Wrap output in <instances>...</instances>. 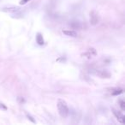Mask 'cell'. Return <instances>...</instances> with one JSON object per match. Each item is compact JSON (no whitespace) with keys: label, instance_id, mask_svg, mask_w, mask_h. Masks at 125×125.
<instances>
[{"label":"cell","instance_id":"1","mask_svg":"<svg viewBox=\"0 0 125 125\" xmlns=\"http://www.w3.org/2000/svg\"><path fill=\"white\" fill-rule=\"evenodd\" d=\"M57 110H58L59 115L62 117H67L70 113V110H69L68 104L62 99H58L57 100Z\"/></svg>","mask_w":125,"mask_h":125},{"label":"cell","instance_id":"2","mask_svg":"<svg viewBox=\"0 0 125 125\" xmlns=\"http://www.w3.org/2000/svg\"><path fill=\"white\" fill-rule=\"evenodd\" d=\"M92 73L103 79H104V78L109 79V78H111V73L105 70H94L92 71Z\"/></svg>","mask_w":125,"mask_h":125},{"label":"cell","instance_id":"3","mask_svg":"<svg viewBox=\"0 0 125 125\" xmlns=\"http://www.w3.org/2000/svg\"><path fill=\"white\" fill-rule=\"evenodd\" d=\"M99 18L98 16V13L96 11H91L90 12V23L93 26H96L99 23Z\"/></svg>","mask_w":125,"mask_h":125},{"label":"cell","instance_id":"4","mask_svg":"<svg viewBox=\"0 0 125 125\" xmlns=\"http://www.w3.org/2000/svg\"><path fill=\"white\" fill-rule=\"evenodd\" d=\"M112 112H113V114L115 115V116L116 117L117 121L119 122L120 123H122V124H124V123H125V116H123V115L122 114L120 111H116L115 109H112Z\"/></svg>","mask_w":125,"mask_h":125},{"label":"cell","instance_id":"5","mask_svg":"<svg viewBox=\"0 0 125 125\" xmlns=\"http://www.w3.org/2000/svg\"><path fill=\"white\" fill-rule=\"evenodd\" d=\"M97 55V52H96V50L94 48H89L88 50H87V52H85V53L82 54V57H87V58L90 59L91 57H94V56Z\"/></svg>","mask_w":125,"mask_h":125},{"label":"cell","instance_id":"6","mask_svg":"<svg viewBox=\"0 0 125 125\" xmlns=\"http://www.w3.org/2000/svg\"><path fill=\"white\" fill-rule=\"evenodd\" d=\"M70 27L73 29H82V24L81 21H70Z\"/></svg>","mask_w":125,"mask_h":125},{"label":"cell","instance_id":"7","mask_svg":"<svg viewBox=\"0 0 125 125\" xmlns=\"http://www.w3.org/2000/svg\"><path fill=\"white\" fill-rule=\"evenodd\" d=\"M1 10L4 12H10V13H15L20 10L19 7H16V6H11V7H7V8H3L1 9Z\"/></svg>","mask_w":125,"mask_h":125},{"label":"cell","instance_id":"8","mask_svg":"<svg viewBox=\"0 0 125 125\" xmlns=\"http://www.w3.org/2000/svg\"><path fill=\"white\" fill-rule=\"evenodd\" d=\"M123 89L121 88V87H115V88H112L111 90V95L113 96H116V95H119V94H123Z\"/></svg>","mask_w":125,"mask_h":125},{"label":"cell","instance_id":"9","mask_svg":"<svg viewBox=\"0 0 125 125\" xmlns=\"http://www.w3.org/2000/svg\"><path fill=\"white\" fill-rule=\"evenodd\" d=\"M36 41L38 43V45H43L45 44V40H44L43 35L41 34L40 33H39L38 34L36 35Z\"/></svg>","mask_w":125,"mask_h":125},{"label":"cell","instance_id":"10","mask_svg":"<svg viewBox=\"0 0 125 125\" xmlns=\"http://www.w3.org/2000/svg\"><path fill=\"white\" fill-rule=\"evenodd\" d=\"M62 33H64L67 36H70V37H77V33L75 31L73 30H63Z\"/></svg>","mask_w":125,"mask_h":125},{"label":"cell","instance_id":"11","mask_svg":"<svg viewBox=\"0 0 125 125\" xmlns=\"http://www.w3.org/2000/svg\"><path fill=\"white\" fill-rule=\"evenodd\" d=\"M119 105L121 107L122 111H124L125 110V102L123 101V99H120L119 100Z\"/></svg>","mask_w":125,"mask_h":125},{"label":"cell","instance_id":"12","mask_svg":"<svg viewBox=\"0 0 125 125\" xmlns=\"http://www.w3.org/2000/svg\"><path fill=\"white\" fill-rule=\"evenodd\" d=\"M26 116H27V117H28V120H30V121H31L33 123H36V121H35V120L33 119V116H30L29 114H28V113H27V114H26Z\"/></svg>","mask_w":125,"mask_h":125},{"label":"cell","instance_id":"13","mask_svg":"<svg viewBox=\"0 0 125 125\" xmlns=\"http://www.w3.org/2000/svg\"><path fill=\"white\" fill-rule=\"evenodd\" d=\"M7 106L5 105L3 103H0V110H3V111H7Z\"/></svg>","mask_w":125,"mask_h":125},{"label":"cell","instance_id":"14","mask_svg":"<svg viewBox=\"0 0 125 125\" xmlns=\"http://www.w3.org/2000/svg\"><path fill=\"white\" fill-rule=\"evenodd\" d=\"M29 1H31V0H21V1H20V4H21V5H24V4H26L27 3H28Z\"/></svg>","mask_w":125,"mask_h":125},{"label":"cell","instance_id":"15","mask_svg":"<svg viewBox=\"0 0 125 125\" xmlns=\"http://www.w3.org/2000/svg\"><path fill=\"white\" fill-rule=\"evenodd\" d=\"M17 100H18V102H19L20 104H23V103H25V99H23V98H21V97H18Z\"/></svg>","mask_w":125,"mask_h":125}]
</instances>
